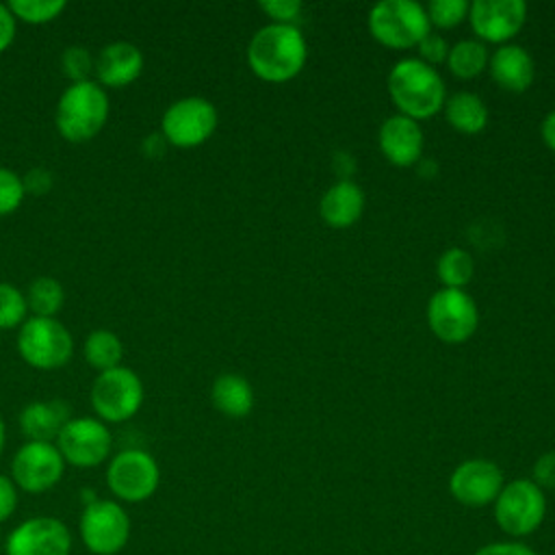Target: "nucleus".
Instances as JSON below:
<instances>
[{"instance_id": "nucleus-40", "label": "nucleus", "mask_w": 555, "mask_h": 555, "mask_svg": "<svg viewBox=\"0 0 555 555\" xmlns=\"http://www.w3.org/2000/svg\"><path fill=\"white\" fill-rule=\"evenodd\" d=\"M141 150L147 158H160L167 150V141L160 132H150L143 141H141Z\"/></svg>"}, {"instance_id": "nucleus-21", "label": "nucleus", "mask_w": 555, "mask_h": 555, "mask_svg": "<svg viewBox=\"0 0 555 555\" xmlns=\"http://www.w3.org/2000/svg\"><path fill=\"white\" fill-rule=\"evenodd\" d=\"M69 408L61 399L30 401L22 408L17 423L26 440L54 442L61 427L69 421Z\"/></svg>"}, {"instance_id": "nucleus-15", "label": "nucleus", "mask_w": 555, "mask_h": 555, "mask_svg": "<svg viewBox=\"0 0 555 555\" xmlns=\"http://www.w3.org/2000/svg\"><path fill=\"white\" fill-rule=\"evenodd\" d=\"M503 486L501 468L486 457L460 462L449 477V492L464 507H486L494 503Z\"/></svg>"}, {"instance_id": "nucleus-28", "label": "nucleus", "mask_w": 555, "mask_h": 555, "mask_svg": "<svg viewBox=\"0 0 555 555\" xmlns=\"http://www.w3.org/2000/svg\"><path fill=\"white\" fill-rule=\"evenodd\" d=\"M7 4L17 22H24L30 26L54 22L67 9L65 0H11Z\"/></svg>"}, {"instance_id": "nucleus-36", "label": "nucleus", "mask_w": 555, "mask_h": 555, "mask_svg": "<svg viewBox=\"0 0 555 555\" xmlns=\"http://www.w3.org/2000/svg\"><path fill=\"white\" fill-rule=\"evenodd\" d=\"M20 503V490L13 483V479L4 473H0V525L7 522Z\"/></svg>"}, {"instance_id": "nucleus-37", "label": "nucleus", "mask_w": 555, "mask_h": 555, "mask_svg": "<svg viewBox=\"0 0 555 555\" xmlns=\"http://www.w3.org/2000/svg\"><path fill=\"white\" fill-rule=\"evenodd\" d=\"M473 555H538V553L520 540H499V542L483 544Z\"/></svg>"}, {"instance_id": "nucleus-17", "label": "nucleus", "mask_w": 555, "mask_h": 555, "mask_svg": "<svg viewBox=\"0 0 555 555\" xmlns=\"http://www.w3.org/2000/svg\"><path fill=\"white\" fill-rule=\"evenodd\" d=\"M143 65L145 59L137 43L126 39L111 41L95 54V82L104 89H124L141 76Z\"/></svg>"}, {"instance_id": "nucleus-20", "label": "nucleus", "mask_w": 555, "mask_h": 555, "mask_svg": "<svg viewBox=\"0 0 555 555\" xmlns=\"http://www.w3.org/2000/svg\"><path fill=\"white\" fill-rule=\"evenodd\" d=\"M362 210H364V193L351 180L334 182L323 193L319 204L321 219L336 230L351 228L362 217Z\"/></svg>"}, {"instance_id": "nucleus-30", "label": "nucleus", "mask_w": 555, "mask_h": 555, "mask_svg": "<svg viewBox=\"0 0 555 555\" xmlns=\"http://www.w3.org/2000/svg\"><path fill=\"white\" fill-rule=\"evenodd\" d=\"M425 11L431 26L455 28L468 17V2L466 0H431L425 7Z\"/></svg>"}, {"instance_id": "nucleus-3", "label": "nucleus", "mask_w": 555, "mask_h": 555, "mask_svg": "<svg viewBox=\"0 0 555 555\" xmlns=\"http://www.w3.org/2000/svg\"><path fill=\"white\" fill-rule=\"evenodd\" d=\"M388 93L401 115L423 121L444 106L442 76L421 59H401L388 74Z\"/></svg>"}, {"instance_id": "nucleus-19", "label": "nucleus", "mask_w": 555, "mask_h": 555, "mask_svg": "<svg viewBox=\"0 0 555 555\" xmlns=\"http://www.w3.org/2000/svg\"><path fill=\"white\" fill-rule=\"evenodd\" d=\"M490 67V76L492 80L509 91V93H522L531 87L533 82V59L531 54L516 43H505L501 46L488 61Z\"/></svg>"}, {"instance_id": "nucleus-29", "label": "nucleus", "mask_w": 555, "mask_h": 555, "mask_svg": "<svg viewBox=\"0 0 555 555\" xmlns=\"http://www.w3.org/2000/svg\"><path fill=\"white\" fill-rule=\"evenodd\" d=\"M28 319L26 295L11 282H0V330L20 327Z\"/></svg>"}, {"instance_id": "nucleus-34", "label": "nucleus", "mask_w": 555, "mask_h": 555, "mask_svg": "<svg viewBox=\"0 0 555 555\" xmlns=\"http://www.w3.org/2000/svg\"><path fill=\"white\" fill-rule=\"evenodd\" d=\"M416 50H418V59L423 61V63H427V65H438V63H442V61H447V56H449V46H447V41L440 37V35H436V33H429L418 46H416Z\"/></svg>"}, {"instance_id": "nucleus-32", "label": "nucleus", "mask_w": 555, "mask_h": 555, "mask_svg": "<svg viewBox=\"0 0 555 555\" xmlns=\"http://www.w3.org/2000/svg\"><path fill=\"white\" fill-rule=\"evenodd\" d=\"M26 197L22 176L11 167L0 165V217L13 215Z\"/></svg>"}, {"instance_id": "nucleus-24", "label": "nucleus", "mask_w": 555, "mask_h": 555, "mask_svg": "<svg viewBox=\"0 0 555 555\" xmlns=\"http://www.w3.org/2000/svg\"><path fill=\"white\" fill-rule=\"evenodd\" d=\"M82 356L91 369L102 373L121 364L124 343L113 330L98 327L87 334L82 343Z\"/></svg>"}, {"instance_id": "nucleus-1", "label": "nucleus", "mask_w": 555, "mask_h": 555, "mask_svg": "<svg viewBox=\"0 0 555 555\" xmlns=\"http://www.w3.org/2000/svg\"><path fill=\"white\" fill-rule=\"evenodd\" d=\"M308 46L297 26L267 24L247 46V65L264 82L293 80L306 65Z\"/></svg>"}, {"instance_id": "nucleus-5", "label": "nucleus", "mask_w": 555, "mask_h": 555, "mask_svg": "<svg viewBox=\"0 0 555 555\" xmlns=\"http://www.w3.org/2000/svg\"><path fill=\"white\" fill-rule=\"evenodd\" d=\"M15 345L20 358L37 371H59L74 356V338L56 317H28Z\"/></svg>"}, {"instance_id": "nucleus-39", "label": "nucleus", "mask_w": 555, "mask_h": 555, "mask_svg": "<svg viewBox=\"0 0 555 555\" xmlns=\"http://www.w3.org/2000/svg\"><path fill=\"white\" fill-rule=\"evenodd\" d=\"M17 33V20L13 17L9 4L0 2V54L11 48Z\"/></svg>"}, {"instance_id": "nucleus-23", "label": "nucleus", "mask_w": 555, "mask_h": 555, "mask_svg": "<svg viewBox=\"0 0 555 555\" xmlns=\"http://www.w3.org/2000/svg\"><path fill=\"white\" fill-rule=\"evenodd\" d=\"M444 117L453 130L462 134H477L488 124V108L479 95L462 91L444 102Z\"/></svg>"}, {"instance_id": "nucleus-6", "label": "nucleus", "mask_w": 555, "mask_h": 555, "mask_svg": "<svg viewBox=\"0 0 555 555\" xmlns=\"http://www.w3.org/2000/svg\"><path fill=\"white\" fill-rule=\"evenodd\" d=\"M494 522L509 535L520 540L540 529L546 518V494L531 479L518 477L505 483L492 503Z\"/></svg>"}, {"instance_id": "nucleus-33", "label": "nucleus", "mask_w": 555, "mask_h": 555, "mask_svg": "<svg viewBox=\"0 0 555 555\" xmlns=\"http://www.w3.org/2000/svg\"><path fill=\"white\" fill-rule=\"evenodd\" d=\"M260 9L264 15L271 17V24L295 26L304 7L297 0H262Z\"/></svg>"}, {"instance_id": "nucleus-25", "label": "nucleus", "mask_w": 555, "mask_h": 555, "mask_svg": "<svg viewBox=\"0 0 555 555\" xmlns=\"http://www.w3.org/2000/svg\"><path fill=\"white\" fill-rule=\"evenodd\" d=\"M24 295L30 317H56L65 304V288L52 275L35 278Z\"/></svg>"}, {"instance_id": "nucleus-42", "label": "nucleus", "mask_w": 555, "mask_h": 555, "mask_svg": "<svg viewBox=\"0 0 555 555\" xmlns=\"http://www.w3.org/2000/svg\"><path fill=\"white\" fill-rule=\"evenodd\" d=\"M4 442H7V427H4V421L0 418V455L4 451Z\"/></svg>"}, {"instance_id": "nucleus-4", "label": "nucleus", "mask_w": 555, "mask_h": 555, "mask_svg": "<svg viewBox=\"0 0 555 555\" xmlns=\"http://www.w3.org/2000/svg\"><path fill=\"white\" fill-rule=\"evenodd\" d=\"M366 22L371 37L390 50L416 48L431 33L425 7L414 0H382Z\"/></svg>"}, {"instance_id": "nucleus-11", "label": "nucleus", "mask_w": 555, "mask_h": 555, "mask_svg": "<svg viewBox=\"0 0 555 555\" xmlns=\"http://www.w3.org/2000/svg\"><path fill=\"white\" fill-rule=\"evenodd\" d=\"M65 464L74 468L102 466L113 451V436L106 423L95 416H72L54 440Z\"/></svg>"}, {"instance_id": "nucleus-10", "label": "nucleus", "mask_w": 555, "mask_h": 555, "mask_svg": "<svg viewBox=\"0 0 555 555\" xmlns=\"http://www.w3.org/2000/svg\"><path fill=\"white\" fill-rule=\"evenodd\" d=\"M219 113L215 104L202 95H186L171 102L160 117V134L167 145L191 150L206 143L217 130Z\"/></svg>"}, {"instance_id": "nucleus-16", "label": "nucleus", "mask_w": 555, "mask_h": 555, "mask_svg": "<svg viewBox=\"0 0 555 555\" xmlns=\"http://www.w3.org/2000/svg\"><path fill=\"white\" fill-rule=\"evenodd\" d=\"M466 20L479 39L505 46L525 26L527 7L522 0H475Z\"/></svg>"}, {"instance_id": "nucleus-2", "label": "nucleus", "mask_w": 555, "mask_h": 555, "mask_svg": "<svg viewBox=\"0 0 555 555\" xmlns=\"http://www.w3.org/2000/svg\"><path fill=\"white\" fill-rule=\"evenodd\" d=\"M111 102L104 87L95 80L69 82L56 100L54 126L67 143H87L95 139L108 121Z\"/></svg>"}, {"instance_id": "nucleus-35", "label": "nucleus", "mask_w": 555, "mask_h": 555, "mask_svg": "<svg viewBox=\"0 0 555 555\" xmlns=\"http://www.w3.org/2000/svg\"><path fill=\"white\" fill-rule=\"evenodd\" d=\"M531 481L542 490H555V451H546L535 460Z\"/></svg>"}, {"instance_id": "nucleus-38", "label": "nucleus", "mask_w": 555, "mask_h": 555, "mask_svg": "<svg viewBox=\"0 0 555 555\" xmlns=\"http://www.w3.org/2000/svg\"><path fill=\"white\" fill-rule=\"evenodd\" d=\"M22 182H24L26 195H28V193L43 195V193L50 191L54 178H52V171H50V169H46V167H33V169H28V171L22 176Z\"/></svg>"}, {"instance_id": "nucleus-18", "label": "nucleus", "mask_w": 555, "mask_h": 555, "mask_svg": "<svg viewBox=\"0 0 555 555\" xmlns=\"http://www.w3.org/2000/svg\"><path fill=\"white\" fill-rule=\"evenodd\" d=\"M425 137L421 124L397 113L379 126V150L395 167H410L423 156Z\"/></svg>"}, {"instance_id": "nucleus-22", "label": "nucleus", "mask_w": 555, "mask_h": 555, "mask_svg": "<svg viewBox=\"0 0 555 555\" xmlns=\"http://www.w3.org/2000/svg\"><path fill=\"white\" fill-rule=\"evenodd\" d=\"M212 405L228 418H243L254 408V390L238 373H221L210 386Z\"/></svg>"}, {"instance_id": "nucleus-13", "label": "nucleus", "mask_w": 555, "mask_h": 555, "mask_svg": "<svg viewBox=\"0 0 555 555\" xmlns=\"http://www.w3.org/2000/svg\"><path fill=\"white\" fill-rule=\"evenodd\" d=\"M427 323L436 338L457 345L475 334L479 312L464 288H438L427 301Z\"/></svg>"}, {"instance_id": "nucleus-12", "label": "nucleus", "mask_w": 555, "mask_h": 555, "mask_svg": "<svg viewBox=\"0 0 555 555\" xmlns=\"http://www.w3.org/2000/svg\"><path fill=\"white\" fill-rule=\"evenodd\" d=\"M65 460L54 442L26 440L11 457L9 477L20 492L43 494L65 475Z\"/></svg>"}, {"instance_id": "nucleus-8", "label": "nucleus", "mask_w": 555, "mask_h": 555, "mask_svg": "<svg viewBox=\"0 0 555 555\" xmlns=\"http://www.w3.org/2000/svg\"><path fill=\"white\" fill-rule=\"evenodd\" d=\"M132 522L115 499H91L78 518V533L91 555H117L130 540Z\"/></svg>"}, {"instance_id": "nucleus-41", "label": "nucleus", "mask_w": 555, "mask_h": 555, "mask_svg": "<svg viewBox=\"0 0 555 555\" xmlns=\"http://www.w3.org/2000/svg\"><path fill=\"white\" fill-rule=\"evenodd\" d=\"M540 134H542L544 145H546L551 152H555V111H551V113L542 119Z\"/></svg>"}, {"instance_id": "nucleus-7", "label": "nucleus", "mask_w": 555, "mask_h": 555, "mask_svg": "<svg viewBox=\"0 0 555 555\" xmlns=\"http://www.w3.org/2000/svg\"><path fill=\"white\" fill-rule=\"evenodd\" d=\"M89 399L95 418L102 423H124L141 410L145 390L139 373L119 364L95 375Z\"/></svg>"}, {"instance_id": "nucleus-14", "label": "nucleus", "mask_w": 555, "mask_h": 555, "mask_svg": "<svg viewBox=\"0 0 555 555\" xmlns=\"http://www.w3.org/2000/svg\"><path fill=\"white\" fill-rule=\"evenodd\" d=\"M72 531L56 516H30L9 531L4 555H72Z\"/></svg>"}, {"instance_id": "nucleus-27", "label": "nucleus", "mask_w": 555, "mask_h": 555, "mask_svg": "<svg viewBox=\"0 0 555 555\" xmlns=\"http://www.w3.org/2000/svg\"><path fill=\"white\" fill-rule=\"evenodd\" d=\"M475 273L473 256L462 247L447 249L436 262V275L442 288H464Z\"/></svg>"}, {"instance_id": "nucleus-9", "label": "nucleus", "mask_w": 555, "mask_h": 555, "mask_svg": "<svg viewBox=\"0 0 555 555\" xmlns=\"http://www.w3.org/2000/svg\"><path fill=\"white\" fill-rule=\"evenodd\" d=\"M106 486L119 503H143L160 486V466L143 449H121L106 464Z\"/></svg>"}, {"instance_id": "nucleus-26", "label": "nucleus", "mask_w": 555, "mask_h": 555, "mask_svg": "<svg viewBox=\"0 0 555 555\" xmlns=\"http://www.w3.org/2000/svg\"><path fill=\"white\" fill-rule=\"evenodd\" d=\"M488 61H490L488 50L477 39L457 41L455 46L449 48V56H447V65L451 74L462 80H470L479 76L488 67Z\"/></svg>"}, {"instance_id": "nucleus-31", "label": "nucleus", "mask_w": 555, "mask_h": 555, "mask_svg": "<svg viewBox=\"0 0 555 555\" xmlns=\"http://www.w3.org/2000/svg\"><path fill=\"white\" fill-rule=\"evenodd\" d=\"M95 67V56L85 46H69L61 54V69L69 82L89 80Z\"/></svg>"}]
</instances>
